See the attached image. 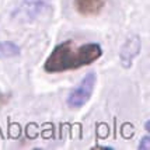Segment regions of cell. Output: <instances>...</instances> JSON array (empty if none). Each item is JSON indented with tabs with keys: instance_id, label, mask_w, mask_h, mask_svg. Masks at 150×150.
I'll list each match as a JSON object with an SVG mask.
<instances>
[{
	"instance_id": "5b68a950",
	"label": "cell",
	"mask_w": 150,
	"mask_h": 150,
	"mask_svg": "<svg viewBox=\"0 0 150 150\" xmlns=\"http://www.w3.org/2000/svg\"><path fill=\"white\" fill-rule=\"evenodd\" d=\"M140 49V41L137 37H133V38H128L126 44L122 46V51H121V60L124 66H131V62L133 56L137 55Z\"/></svg>"
},
{
	"instance_id": "7a4b0ae2",
	"label": "cell",
	"mask_w": 150,
	"mask_h": 150,
	"mask_svg": "<svg viewBox=\"0 0 150 150\" xmlns=\"http://www.w3.org/2000/svg\"><path fill=\"white\" fill-rule=\"evenodd\" d=\"M94 86H96V74L94 73H87L84 79L81 80V83L79 84V87L67 98L69 107H72V108L83 107L91 97Z\"/></svg>"
},
{
	"instance_id": "277c9868",
	"label": "cell",
	"mask_w": 150,
	"mask_h": 150,
	"mask_svg": "<svg viewBox=\"0 0 150 150\" xmlns=\"http://www.w3.org/2000/svg\"><path fill=\"white\" fill-rule=\"evenodd\" d=\"M46 7H48V4L44 0H24L18 10V14H21L25 18L37 17L38 14L44 11V8H46Z\"/></svg>"
},
{
	"instance_id": "6da1fadb",
	"label": "cell",
	"mask_w": 150,
	"mask_h": 150,
	"mask_svg": "<svg viewBox=\"0 0 150 150\" xmlns=\"http://www.w3.org/2000/svg\"><path fill=\"white\" fill-rule=\"evenodd\" d=\"M101 46L98 44H86L76 46L73 41H65L59 44L45 62V70L51 73L65 72L69 69H77L90 65L101 56Z\"/></svg>"
},
{
	"instance_id": "8992f818",
	"label": "cell",
	"mask_w": 150,
	"mask_h": 150,
	"mask_svg": "<svg viewBox=\"0 0 150 150\" xmlns=\"http://www.w3.org/2000/svg\"><path fill=\"white\" fill-rule=\"evenodd\" d=\"M20 53V48L14 42L6 41V42H0V58H11L17 56Z\"/></svg>"
},
{
	"instance_id": "ba28073f",
	"label": "cell",
	"mask_w": 150,
	"mask_h": 150,
	"mask_svg": "<svg viewBox=\"0 0 150 150\" xmlns=\"http://www.w3.org/2000/svg\"><path fill=\"white\" fill-rule=\"evenodd\" d=\"M144 128H146V131H149V121L146 122V125H144Z\"/></svg>"
},
{
	"instance_id": "52a82bcc",
	"label": "cell",
	"mask_w": 150,
	"mask_h": 150,
	"mask_svg": "<svg viewBox=\"0 0 150 150\" xmlns=\"http://www.w3.org/2000/svg\"><path fill=\"white\" fill-rule=\"evenodd\" d=\"M149 136H144L143 140H142V143L139 144V149H144V150H149Z\"/></svg>"
},
{
	"instance_id": "3957f363",
	"label": "cell",
	"mask_w": 150,
	"mask_h": 150,
	"mask_svg": "<svg viewBox=\"0 0 150 150\" xmlns=\"http://www.w3.org/2000/svg\"><path fill=\"white\" fill-rule=\"evenodd\" d=\"M107 0H74V6L83 16H94L104 8Z\"/></svg>"
}]
</instances>
